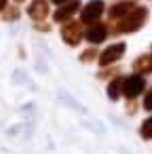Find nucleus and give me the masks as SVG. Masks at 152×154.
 Returning a JSON list of instances; mask_svg holds the SVG:
<instances>
[{
	"mask_svg": "<svg viewBox=\"0 0 152 154\" xmlns=\"http://www.w3.org/2000/svg\"><path fill=\"white\" fill-rule=\"evenodd\" d=\"M135 9V2L133 0H123V2H116L112 9H110V19L114 21V19H123L127 13H131Z\"/></svg>",
	"mask_w": 152,
	"mask_h": 154,
	"instance_id": "obj_9",
	"label": "nucleus"
},
{
	"mask_svg": "<svg viewBox=\"0 0 152 154\" xmlns=\"http://www.w3.org/2000/svg\"><path fill=\"white\" fill-rule=\"evenodd\" d=\"M104 13V0H91V2L80 11V21L82 23H95Z\"/></svg>",
	"mask_w": 152,
	"mask_h": 154,
	"instance_id": "obj_4",
	"label": "nucleus"
},
{
	"mask_svg": "<svg viewBox=\"0 0 152 154\" xmlns=\"http://www.w3.org/2000/svg\"><path fill=\"white\" fill-rule=\"evenodd\" d=\"M123 53H125V45L123 42H116V45H110L101 55H99V66H112L114 61H118L120 57H123Z\"/></svg>",
	"mask_w": 152,
	"mask_h": 154,
	"instance_id": "obj_5",
	"label": "nucleus"
},
{
	"mask_svg": "<svg viewBox=\"0 0 152 154\" xmlns=\"http://www.w3.org/2000/svg\"><path fill=\"white\" fill-rule=\"evenodd\" d=\"M17 17H19V13H17V11H15V9H13V11H9V13H7V19H17Z\"/></svg>",
	"mask_w": 152,
	"mask_h": 154,
	"instance_id": "obj_15",
	"label": "nucleus"
},
{
	"mask_svg": "<svg viewBox=\"0 0 152 154\" xmlns=\"http://www.w3.org/2000/svg\"><path fill=\"white\" fill-rule=\"evenodd\" d=\"M146 89V80L141 74H131L127 78H123V95L129 99H135L139 93H144Z\"/></svg>",
	"mask_w": 152,
	"mask_h": 154,
	"instance_id": "obj_2",
	"label": "nucleus"
},
{
	"mask_svg": "<svg viewBox=\"0 0 152 154\" xmlns=\"http://www.w3.org/2000/svg\"><path fill=\"white\" fill-rule=\"evenodd\" d=\"M80 9V2L78 0H70V2H66V5H61L57 11H55V21H59V23H66V21H70V17L76 13Z\"/></svg>",
	"mask_w": 152,
	"mask_h": 154,
	"instance_id": "obj_6",
	"label": "nucleus"
},
{
	"mask_svg": "<svg viewBox=\"0 0 152 154\" xmlns=\"http://www.w3.org/2000/svg\"><path fill=\"white\" fill-rule=\"evenodd\" d=\"M28 15L36 21H42L47 15H49V5L47 0H34V2L28 7Z\"/></svg>",
	"mask_w": 152,
	"mask_h": 154,
	"instance_id": "obj_8",
	"label": "nucleus"
},
{
	"mask_svg": "<svg viewBox=\"0 0 152 154\" xmlns=\"http://www.w3.org/2000/svg\"><path fill=\"white\" fill-rule=\"evenodd\" d=\"M80 59L87 63V61H93V59H97V51L95 49H89V51H85L82 55H80Z\"/></svg>",
	"mask_w": 152,
	"mask_h": 154,
	"instance_id": "obj_13",
	"label": "nucleus"
},
{
	"mask_svg": "<svg viewBox=\"0 0 152 154\" xmlns=\"http://www.w3.org/2000/svg\"><path fill=\"white\" fill-rule=\"evenodd\" d=\"M85 36H87V40H89V42L99 45V42H104V40H106V36H108V28H106L104 23H97V21H95V23L87 30V34H85Z\"/></svg>",
	"mask_w": 152,
	"mask_h": 154,
	"instance_id": "obj_7",
	"label": "nucleus"
},
{
	"mask_svg": "<svg viewBox=\"0 0 152 154\" xmlns=\"http://www.w3.org/2000/svg\"><path fill=\"white\" fill-rule=\"evenodd\" d=\"M133 70H135L137 74H150V72H152V55H141V57H137L135 63H133Z\"/></svg>",
	"mask_w": 152,
	"mask_h": 154,
	"instance_id": "obj_10",
	"label": "nucleus"
},
{
	"mask_svg": "<svg viewBox=\"0 0 152 154\" xmlns=\"http://www.w3.org/2000/svg\"><path fill=\"white\" fill-rule=\"evenodd\" d=\"M139 133H141V137H144V139H152V118H146V120L141 122Z\"/></svg>",
	"mask_w": 152,
	"mask_h": 154,
	"instance_id": "obj_12",
	"label": "nucleus"
},
{
	"mask_svg": "<svg viewBox=\"0 0 152 154\" xmlns=\"http://www.w3.org/2000/svg\"><path fill=\"white\" fill-rule=\"evenodd\" d=\"M17 2H21V0H17Z\"/></svg>",
	"mask_w": 152,
	"mask_h": 154,
	"instance_id": "obj_18",
	"label": "nucleus"
},
{
	"mask_svg": "<svg viewBox=\"0 0 152 154\" xmlns=\"http://www.w3.org/2000/svg\"><path fill=\"white\" fill-rule=\"evenodd\" d=\"M146 17H148V11L144 9V7H135L131 13H127L123 19H116L118 23H116V28H112L114 30V34H127V32H135V30H139L144 23H146Z\"/></svg>",
	"mask_w": 152,
	"mask_h": 154,
	"instance_id": "obj_1",
	"label": "nucleus"
},
{
	"mask_svg": "<svg viewBox=\"0 0 152 154\" xmlns=\"http://www.w3.org/2000/svg\"><path fill=\"white\" fill-rule=\"evenodd\" d=\"M123 93V78H114L110 85H108V97L110 99H118Z\"/></svg>",
	"mask_w": 152,
	"mask_h": 154,
	"instance_id": "obj_11",
	"label": "nucleus"
},
{
	"mask_svg": "<svg viewBox=\"0 0 152 154\" xmlns=\"http://www.w3.org/2000/svg\"><path fill=\"white\" fill-rule=\"evenodd\" d=\"M7 2H9V0H0V11H5V7H7Z\"/></svg>",
	"mask_w": 152,
	"mask_h": 154,
	"instance_id": "obj_16",
	"label": "nucleus"
},
{
	"mask_svg": "<svg viewBox=\"0 0 152 154\" xmlns=\"http://www.w3.org/2000/svg\"><path fill=\"white\" fill-rule=\"evenodd\" d=\"M61 38L64 42H68L70 47H76L82 38V28H80V21H66L64 28H61Z\"/></svg>",
	"mask_w": 152,
	"mask_h": 154,
	"instance_id": "obj_3",
	"label": "nucleus"
},
{
	"mask_svg": "<svg viewBox=\"0 0 152 154\" xmlns=\"http://www.w3.org/2000/svg\"><path fill=\"white\" fill-rule=\"evenodd\" d=\"M55 5H66V2H70V0H53Z\"/></svg>",
	"mask_w": 152,
	"mask_h": 154,
	"instance_id": "obj_17",
	"label": "nucleus"
},
{
	"mask_svg": "<svg viewBox=\"0 0 152 154\" xmlns=\"http://www.w3.org/2000/svg\"><path fill=\"white\" fill-rule=\"evenodd\" d=\"M144 108L152 112V89H150V91L146 93V97H144Z\"/></svg>",
	"mask_w": 152,
	"mask_h": 154,
	"instance_id": "obj_14",
	"label": "nucleus"
}]
</instances>
